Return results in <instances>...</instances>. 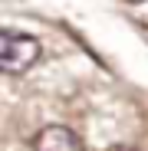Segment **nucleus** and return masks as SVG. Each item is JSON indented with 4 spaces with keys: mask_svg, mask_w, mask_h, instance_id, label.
<instances>
[{
    "mask_svg": "<svg viewBox=\"0 0 148 151\" xmlns=\"http://www.w3.org/2000/svg\"><path fill=\"white\" fill-rule=\"evenodd\" d=\"M43 53V46L36 36L30 33H17V30H4L0 33V69L10 72V76H20L27 72L30 66H36Z\"/></svg>",
    "mask_w": 148,
    "mask_h": 151,
    "instance_id": "f257e3e1",
    "label": "nucleus"
},
{
    "mask_svg": "<svg viewBox=\"0 0 148 151\" xmlns=\"http://www.w3.org/2000/svg\"><path fill=\"white\" fill-rule=\"evenodd\" d=\"M30 151H82V141L76 138V132L66 125H46L40 128V135L33 138Z\"/></svg>",
    "mask_w": 148,
    "mask_h": 151,
    "instance_id": "f03ea898",
    "label": "nucleus"
},
{
    "mask_svg": "<svg viewBox=\"0 0 148 151\" xmlns=\"http://www.w3.org/2000/svg\"><path fill=\"white\" fill-rule=\"evenodd\" d=\"M129 4H145V0H129Z\"/></svg>",
    "mask_w": 148,
    "mask_h": 151,
    "instance_id": "7ed1b4c3",
    "label": "nucleus"
},
{
    "mask_svg": "<svg viewBox=\"0 0 148 151\" xmlns=\"http://www.w3.org/2000/svg\"><path fill=\"white\" fill-rule=\"evenodd\" d=\"M122 151H132V148H122Z\"/></svg>",
    "mask_w": 148,
    "mask_h": 151,
    "instance_id": "20e7f679",
    "label": "nucleus"
}]
</instances>
